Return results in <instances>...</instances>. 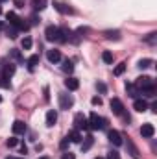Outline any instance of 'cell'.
Segmentation results:
<instances>
[{"mask_svg":"<svg viewBox=\"0 0 157 159\" xmlns=\"http://www.w3.org/2000/svg\"><path fill=\"white\" fill-rule=\"evenodd\" d=\"M39 159H50V157H46V156H43V157H39Z\"/></svg>","mask_w":157,"mask_h":159,"instance_id":"f6af8a7d","label":"cell"},{"mask_svg":"<svg viewBox=\"0 0 157 159\" xmlns=\"http://www.w3.org/2000/svg\"><path fill=\"white\" fill-rule=\"evenodd\" d=\"M6 19L9 20V26H13V28H17V30H28L30 26H28V22H24V19H20L17 13H13V11H9L7 15H6Z\"/></svg>","mask_w":157,"mask_h":159,"instance_id":"6da1fadb","label":"cell"},{"mask_svg":"<svg viewBox=\"0 0 157 159\" xmlns=\"http://www.w3.org/2000/svg\"><path fill=\"white\" fill-rule=\"evenodd\" d=\"M50 96H48V87H44V100H48Z\"/></svg>","mask_w":157,"mask_h":159,"instance_id":"7bdbcfd3","label":"cell"},{"mask_svg":"<svg viewBox=\"0 0 157 159\" xmlns=\"http://www.w3.org/2000/svg\"><path fill=\"white\" fill-rule=\"evenodd\" d=\"M109 106H111V111H113L115 115H118V117L124 115V104L120 102V98H111Z\"/></svg>","mask_w":157,"mask_h":159,"instance_id":"52a82bcc","label":"cell"},{"mask_svg":"<svg viewBox=\"0 0 157 159\" xmlns=\"http://www.w3.org/2000/svg\"><path fill=\"white\" fill-rule=\"evenodd\" d=\"M61 69H63V72H69V74H70V72L74 70V65H72V61H70V59H65Z\"/></svg>","mask_w":157,"mask_h":159,"instance_id":"cb8c5ba5","label":"cell"},{"mask_svg":"<svg viewBox=\"0 0 157 159\" xmlns=\"http://www.w3.org/2000/svg\"><path fill=\"white\" fill-rule=\"evenodd\" d=\"M67 137H69V141H70V143H81V133H79L78 129H72Z\"/></svg>","mask_w":157,"mask_h":159,"instance_id":"ffe728a7","label":"cell"},{"mask_svg":"<svg viewBox=\"0 0 157 159\" xmlns=\"http://www.w3.org/2000/svg\"><path fill=\"white\" fill-rule=\"evenodd\" d=\"M107 139H109V143H113L115 146H120V144H122V135H120V131H117V129H111V131L107 133Z\"/></svg>","mask_w":157,"mask_h":159,"instance_id":"30bf717a","label":"cell"},{"mask_svg":"<svg viewBox=\"0 0 157 159\" xmlns=\"http://www.w3.org/2000/svg\"><path fill=\"white\" fill-rule=\"evenodd\" d=\"M92 143H94V137H92V135H87V137H85V143L81 144V150H83V152H87V150L92 146Z\"/></svg>","mask_w":157,"mask_h":159,"instance_id":"603a6c76","label":"cell"},{"mask_svg":"<svg viewBox=\"0 0 157 159\" xmlns=\"http://www.w3.org/2000/svg\"><path fill=\"white\" fill-rule=\"evenodd\" d=\"M13 133H15V135L26 133V124H24L22 120H15V122H13Z\"/></svg>","mask_w":157,"mask_h":159,"instance_id":"4fadbf2b","label":"cell"},{"mask_svg":"<svg viewBox=\"0 0 157 159\" xmlns=\"http://www.w3.org/2000/svg\"><path fill=\"white\" fill-rule=\"evenodd\" d=\"M13 4H15L17 7H24V0H13Z\"/></svg>","mask_w":157,"mask_h":159,"instance_id":"ab89813d","label":"cell"},{"mask_svg":"<svg viewBox=\"0 0 157 159\" xmlns=\"http://www.w3.org/2000/svg\"><path fill=\"white\" fill-rule=\"evenodd\" d=\"M0 13H2V6H0Z\"/></svg>","mask_w":157,"mask_h":159,"instance_id":"c3c4849f","label":"cell"},{"mask_svg":"<svg viewBox=\"0 0 157 159\" xmlns=\"http://www.w3.org/2000/svg\"><path fill=\"white\" fill-rule=\"evenodd\" d=\"M22 48L24 50H30L32 48V37H24L22 39Z\"/></svg>","mask_w":157,"mask_h":159,"instance_id":"f546056e","label":"cell"},{"mask_svg":"<svg viewBox=\"0 0 157 159\" xmlns=\"http://www.w3.org/2000/svg\"><path fill=\"white\" fill-rule=\"evenodd\" d=\"M65 87H67L69 91H76V89L79 87L78 78H72V76H70V78H67V80H65Z\"/></svg>","mask_w":157,"mask_h":159,"instance_id":"9a60e30c","label":"cell"},{"mask_svg":"<svg viewBox=\"0 0 157 159\" xmlns=\"http://www.w3.org/2000/svg\"><path fill=\"white\" fill-rule=\"evenodd\" d=\"M54 7H56L59 13H63V15H72V13H74V9H72L70 6L63 4V2H54Z\"/></svg>","mask_w":157,"mask_h":159,"instance_id":"8fae6325","label":"cell"},{"mask_svg":"<svg viewBox=\"0 0 157 159\" xmlns=\"http://www.w3.org/2000/svg\"><path fill=\"white\" fill-rule=\"evenodd\" d=\"M46 57H48V61H50V63H57V61H61V52L52 48V50H48V52H46Z\"/></svg>","mask_w":157,"mask_h":159,"instance_id":"7c38bea8","label":"cell"},{"mask_svg":"<svg viewBox=\"0 0 157 159\" xmlns=\"http://www.w3.org/2000/svg\"><path fill=\"white\" fill-rule=\"evenodd\" d=\"M30 20H32V24H37V22H39V17H37V15H34Z\"/></svg>","mask_w":157,"mask_h":159,"instance_id":"60d3db41","label":"cell"},{"mask_svg":"<svg viewBox=\"0 0 157 159\" xmlns=\"http://www.w3.org/2000/svg\"><path fill=\"white\" fill-rule=\"evenodd\" d=\"M96 89H98L102 94H105V93H107V85H105L104 81H96Z\"/></svg>","mask_w":157,"mask_h":159,"instance_id":"83f0119b","label":"cell"},{"mask_svg":"<svg viewBox=\"0 0 157 159\" xmlns=\"http://www.w3.org/2000/svg\"><path fill=\"white\" fill-rule=\"evenodd\" d=\"M124 70H126V63H120L115 67V76H120V74H124Z\"/></svg>","mask_w":157,"mask_h":159,"instance_id":"f1b7e54d","label":"cell"},{"mask_svg":"<svg viewBox=\"0 0 157 159\" xmlns=\"http://www.w3.org/2000/svg\"><path fill=\"white\" fill-rule=\"evenodd\" d=\"M44 35H46V41H59L61 43V32H59V28L57 26H48L46 30H44Z\"/></svg>","mask_w":157,"mask_h":159,"instance_id":"3957f363","label":"cell"},{"mask_svg":"<svg viewBox=\"0 0 157 159\" xmlns=\"http://www.w3.org/2000/svg\"><path fill=\"white\" fill-rule=\"evenodd\" d=\"M9 54H11V57H13L15 61H22V56H20V52H19V50H15V48H13Z\"/></svg>","mask_w":157,"mask_h":159,"instance_id":"4dcf8cb0","label":"cell"},{"mask_svg":"<svg viewBox=\"0 0 157 159\" xmlns=\"http://www.w3.org/2000/svg\"><path fill=\"white\" fill-rule=\"evenodd\" d=\"M26 65H28V70H30V72L35 70V67L39 65V56H37V54H35V56H30L28 61H26Z\"/></svg>","mask_w":157,"mask_h":159,"instance_id":"e0dca14e","label":"cell"},{"mask_svg":"<svg viewBox=\"0 0 157 159\" xmlns=\"http://www.w3.org/2000/svg\"><path fill=\"white\" fill-rule=\"evenodd\" d=\"M104 35H105V39H109V41H120L122 39V35H120L118 30H107V32H104Z\"/></svg>","mask_w":157,"mask_h":159,"instance_id":"2e32d148","label":"cell"},{"mask_svg":"<svg viewBox=\"0 0 157 159\" xmlns=\"http://www.w3.org/2000/svg\"><path fill=\"white\" fill-rule=\"evenodd\" d=\"M0 2H6V0H0Z\"/></svg>","mask_w":157,"mask_h":159,"instance_id":"816d5d0a","label":"cell"},{"mask_svg":"<svg viewBox=\"0 0 157 159\" xmlns=\"http://www.w3.org/2000/svg\"><path fill=\"white\" fill-rule=\"evenodd\" d=\"M154 133H155V128H154V124H142V128H141V135L144 137V139H152L154 137Z\"/></svg>","mask_w":157,"mask_h":159,"instance_id":"ba28073f","label":"cell"},{"mask_svg":"<svg viewBox=\"0 0 157 159\" xmlns=\"http://www.w3.org/2000/svg\"><path fill=\"white\" fill-rule=\"evenodd\" d=\"M2 74H4L6 78H11V76L15 74V65H13V63H6V65L2 67Z\"/></svg>","mask_w":157,"mask_h":159,"instance_id":"ac0fdd59","label":"cell"},{"mask_svg":"<svg viewBox=\"0 0 157 159\" xmlns=\"http://www.w3.org/2000/svg\"><path fill=\"white\" fill-rule=\"evenodd\" d=\"M61 159H76V157H74V154H72V152H65Z\"/></svg>","mask_w":157,"mask_h":159,"instance_id":"74e56055","label":"cell"},{"mask_svg":"<svg viewBox=\"0 0 157 159\" xmlns=\"http://www.w3.org/2000/svg\"><path fill=\"white\" fill-rule=\"evenodd\" d=\"M0 87H4V89H9V87H11L9 78H6V76L2 74V70H0Z\"/></svg>","mask_w":157,"mask_h":159,"instance_id":"484cf974","label":"cell"},{"mask_svg":"<svg viewBox=\"0 0 157 159\" xmlns=\"http://www.w3.org/2000/svg\"><path fill=\"white\" fill-rule=\"evenodd\" d=\"M87 124H89L91 129H104L107 126V120L104 119V117H100L98 113H91L89 119H87Z\"/></svg>","mask_w":157,"mask_h":159,"instance_id":"7a4b0ae2","label":"cell"},{"mask_svg":"<svg viewBox=\"0 0 157 159\" xmlns=\"http://www.w3.org/2000/svg\"><path fill=\"white\" fill-rule=\"evenodd\" d=\"M155 83H154V80L150 78V76H141V78H137L135 81V87L139 89V91H144V89H148V87H154Z\"/></svg>","mask_w":157,"mask_h":159,"instance_id":"5b68a950","label":"cell"},{"mask_svg":"<svg viewBox=\"0 0 157 159\" xmlns=\"http://www.w3.org/2000/svg\"><path fill=\"white\" fill-rule=\"evenodd\" d=\"M107 159H120V154H118L117 150H111V152L107 154Z\"/></svg>","mask_w":157,"mask_h":159,"instance_id":"836d02e7","label":"cell"},{"mask_svg":"<svg viewBox=\"0 0 157 159\" xmlns=\"http://www.w3.org/2000/svg\"><path fill=\"white\" fill-rule=\"evenodd\" d=\"M155 35H157L155 32H152V34H150V35H148L144 41H146V43H155Z\"/></svg>","mask_w":157,"mask_h":159,"instance_id":"8d00e7d4","label":"cell"},{"mask_svg":"<svg viewBox=\"0 0 157 159\" xmlns=\"http://www.w3.org/2000/svg\"><path fill=\"white\" fill-rule=\"evenodd\" d=\"M126 146H128V154L131 156L133 159H141V152H139V148L133 144V141L131 139H128L126 141Z\"/></svg>","mask_w":157,"mask_h":159,"instance_id":"9c48e42d","label":"cell"},{"mask_svg":"<svg viewBox=\"0 0 157 159\" xmlns=\"http://www.w3.org/2000/svg\"><path fill=\"white\" fill-rule=\"evenodd\" d=\"M6 34H7V37H9V39H17V34H19V30H17V28H13V26H7Z\"/></svg>","mask_w":157,"mask_h":159,"instance_id":"4316f807","label":"cell"},{"mask_svg":"<svg viewBox=\"0 0 157 159\" xmlns=\"http://www.w3.org/2000/svg\"><path fill=\"white\" fill-rule=\"evenodd\" d=\"M92 104H94V106H102V98H100V96H94V98H92Z\"/></svg>","mask_w":157,"mask_h":159,"instance_id":"f35d334b","label":"cell"},{"mask_svg":"<svg viewBox=\"0 0 157 159\" xmlns=\"http://www.w3.org/2000/svg\"><path fill=\"white\" fill-rule=\"evenodd\" d=\"M2 28H4V24H2V20H0V32H2Z\"/></svg>","mask_w":157,"mask_h":159,"instance_id":"ee69618b","label":"cell"},{"mask_svg":"<svg viewBox=\"0 0 157 159\" xmlns=\"http://www.w3.org/2000/svg\"><path fill=\"white\" fill-rule=\"evenodd\" d=\"M57 98H59V107L61 109H70L74 106V98L70 94H67V93H59Z\"/></svg>","mask_w":157,"mask_h":159,"instance_id":"277c9868","label":"cell"},{"mask_svg":"<svg viewBox=\"0 0 157 159\" xmlns=\"http://www.w3.org/2000/svg\"><path fill=\"white\" fill-rule=\"evenodd\" d=\"M17 143H19V141H17L15 137H11V139H7V141H6V144H7L9 148H13V146H17Z\"/></svg>","mask_w":157,"mask_h":159,"instance_id":"e575fe53","label":"cell"},{"mask_svg":"<svg viewBox=\"0 0 157 159\" xmlns=\"http://www.w3.org/2000/svg\"><path fill=\"white\" fill-rule=\"evenodd\" d=\"M126 91H128V93H129V96H133V98H135L137 94H141V91L135 87V83H128V85H126Z\"/></svg>","mask_w":157,"mask_h":159,"instance_id":"7402d4cb","label":"cell"},{"mask_svg":"<svg viewBox=\"0 0 157 159\" xmlns=\"http://www.w3.org/2000/svg\"><path fill=\"white\" fill-rule=\"evenodd\" d=\"M15 159H22V157H15Z\"/></svg>","mask_w":157,"mask_h":159,"instance_id":"681fc988","label":"cell"},{"mask_svg":"<svg viewBox=\"0 0 157 159\" xmlns=\"http://www.w3.org/2000/svg\"><path fill=\"white\" fill-rule=\"evenodd\" d=\"M69 144H70V141H69V137H65V139H61L59 148H61V150H67V148H69Z\"/></svg>","mask_w":157,"mask_h":159,"instance_id":"d6a6232c","label":"cell"},{"mask_svg":"<svg viewBox=\"0 0 157 159\" xmlns=\"http://www.w3.org/2000/svg\"><path fill=\"white\" fill-rule=\"evenodd\" d=\"M150 65H152V59H141V61H139V67H141V69H148Z\"/></svg>","mask_w":157,"mask_h":159,"instance_id":"1f68e13d","label":"cell"},{"mask_svg":"<svg viewBox=\"0 0 157 159\" xmlns=\"http://www.w3.org/2000/svg\"><path fill=\"white\" fill-rule=\"evenodd\" d=\"M102 59H104V63L111 65V63H113V54H111L109 50H105V52H102Z\"/></svg>","mask_w":157,"mask_h":159,"instance_id":"d4e9b609","label":"cell"},{"mask_svg":"<svg viewBox=\"0 0 157 159\" xmlns=\"http://www.w3.org/2000/svg\"><path fill=\"white\" fill-rule=\"evenodd\" d=\"M133 107H135V111H146L148 109V104H146V100H142V98H135V102H133Z\"/></svg>","mask_w":157,"mask_h":159,"instance_id":"5bb4252c","label":"cell"},{"mask_svg":"<svg viewBox=\"0 0 157 159\" xmlns=\"http://www.w3.org/2000/svg\"><path fill=\"white\" fill-rule=\"evenodd\" d=\"M94 159H104V157H94Z\"/></svg>","mask_w":157,"mask_h":159,"instance_id":"7dc6e473","label":"cell"},{"mask_svg":"<svg viewBox=\"0 0 157 159\" xmlns=\"http://www.w3.org/2000/svg\"><path fill=\"white\" fill-rule=\"evenodd\" d=\"M89 128V124H87V117L83 115V113H76L74 115V129H87Z\"/></svg>","mask_w":157,"mask_h":159,"instance_id":"8992f818","label":"cell"},{"mask_svg":"<svg viewBox=\"0 0 157 159\" xmlns=\"http://www.w3.org/2000/svg\"><path fill=\"white\" fill-rule=\"evenodd\" d=\"M6 159H15V157H6Z\"/></svg>","mask_w":157,"mask_h":159,"instance_id":"bcb514c9","label":"cell"},{"mask_svg":"<svg viewBox=\"0 0 157 159\" xmlns=\"http://www.w3.org/2000/svg\"><path fill=\"white\" fill-rule=\"evenodd\" d=\"M76 34H78L79 37H85V34H89V28H78Z\"/></svg>","mask_w":157,"mask_h":159,"instance_id":"d590c367","label":"cell"},{"mask_svg":"<svg viewBox=\"0 0 157 159\" xmlns=\"http://www.w3.org/2000/svg\"><path fill=\"white\" fill-rule=\"evenodd\" d=\"M56 122H57V113H56L54 109H50V111L46 113V126H48V128H52Z\"/></svg>","mask_w":157,"mask_h":159,"instance_id":"d6986e66","label":"cell"},{"mask_svg":"<svg viewBox=\"0 0 157 159\" xmlns=\"http://www.w3.org/2000/svg\"><path fill=\"white\" fill-rule=\"evenodd\" d=\"M26 152H28V148H26V144H22L20 146V154H26Z\"/></svg>","mask_w":157,"mask_h":159,"instance_id":"b9f144b4","label":"cell"},{"mask_svg":"<svg viewBox=\"0 0 157 159\" xmlns=\"http://www.w3.org/2000/svg\"><path fill=\"white\" fill-rule=\"evenodd\" d=\"M46 0H32V6H34V9L35 11H43L44 7H46Z\"/></svg>","mask_w":157,"mask_h":159,"instance_id":"44dd1931","label":"cell"},{"mask_svg":"<svg viewBox=\"0 0 157 159\" xmlns=\"http://www.w3.org/2000/svg\"><path fill=\"white\" fill-rule=\"evenodd\" d=\"M0 102H2V96H0Z\"/></svg>","mask_w":157,"mask_h":159,"instance_id":"f907efd6","label":"cell"}]
</instances>
